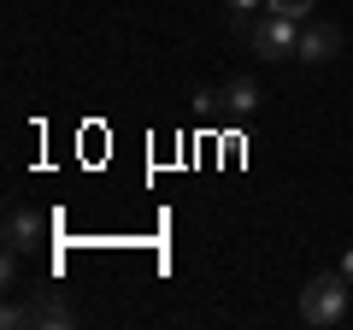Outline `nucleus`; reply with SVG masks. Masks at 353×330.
Instances as JSON below:
<instances>
[{
    "label": "nucleus",
    "instance_id": "f03ea898",
    "mask_svg": "<svg viewBox=\"0 0 353 330\" xmlns=\"http://www.w3.org/2000/svg\"><path fill=\"white\" fill-rule=\"evenodd\" d=\"M0 324H6V330H30V324H36V330H71L77 324V307L65 301L59 289H24L6 313H0Z\"/></svg>",
    "mask_w": 353,
    "mask_h": 330
},
{
    "label": "nucleus",
    "instance_id": "6e6552de",
    "mask_svg": "<svg viewBox=\"0 0 353 330\" xmlns=\"http://www.w3.org/2000/svg\"><path fill=\"white\" fill-rule=\"evenodd\" d=\"M265 6H271V12H283V18H301V24H306L318 0H265Z\"/></svg>",
    "mask_w": 353,
    "mask_h": 330
},
{
    "label": "nucleus",
    "instance_id": "423d86ee",
    "mask_svg": "<svg viewBox=\"0 0 353 330\" xmlns=\"http://www.w3.org/2000/svg\"><path fill=\"white\" fill-rule=\"evenodd\" d=\"M259 101H265L259 77L241 71V77H230V83H224V113H230V118H253V113H259Z\"/></svg>",
    "mask_w": 353,
    "mask_h": 330
},
{
    "label": "nucleus",
    "instance_id": "7ed1b4c3",
    "mask_svg": "<svg viewBox=\"0 0 353 330\" xmlns=\"http://www.w3.org/2000/svg\"><path fill=\"white\" fill-rule=\"evenodd\" d=\"M248 41H253V53H259V59H294V48H301V18H283V12H271V6H265V12L253 18Z\"/></svg>",
    "mask_w": 353,
    "mask_h": 330
},
{
    "label": "nucleus",
    "instance_id": "f257e3e1",
    "mask_svg": "<svg viewBox=\"0 0 353 330\" xmlns=\"http://www.w3.org/2000/svg\"><path fill=\"white\" fill-rule=\"evenodd\" d=\"M347 313H353V283L341 278V266L336 271H318V278L301 289V324L336 330V324H347Z\"/></svg>",
    "mask_w": 353,
    "mask_h": 330
},
{
    "label": "nucleus",
    "instance_id": "0eeeda50",
    "mask_svg": "<svg viewBox=\"0 0 353 330\" xmlns=\"http://www.w3.org/2000/svg\"><path fill=\"white\" fill-rule=\"evenodd\" d=\"M259 12H265V0H224V24L241 30V36L253 30V18H259Z\"/></svg>",
    "mask_w": 353,
    "mask_h": 330
},
{
    "label": "nucleus",
    "instance_id": "1a4fd4ad",
    "mask_svg": "<svg viewBox=\"0 0 353 330\" xmlns=\"http://www.w3.org/2000/svg\"><path fill=\"white\" fill-rule=\"evenodd\" d=\"M341 278L353 283V248H347V254H341Z\"/></svg>",
    "mask_w": 353,
    "mask_h": 330
},
{
    "label": "nucleus",
    "instance_id": "39448f33",
    "mask_svg": "<svg viewBox=\"0 0 353 330\" xmlns=\"http://www.w3.org/2000/svg\"><path fill=\"white\" fill-rule=\"evenodd\" d=\"M41 236H48V218H41L36 206H12V213H6V248L30 254V248H36Z\"/></svg>",
    "mask_w": 353,
    "mask_h": 330
},
{
    "label": "nucleus",
    "instance_id": "20e7f679",
    "mask_svg": "<svg viewBox=\"0 0 353 330\" xmlns=\"http://www.w3.org/2000/svg\"><path fill=\"white\" fill-rule=\"evenodd\" d=\"M341 24H330V18H306L301 24V48H294V59H306V65H330L341 53Z\"/></svg>",
    "mask_w": 353,
    "mask_h": 330
}]
</instances>
